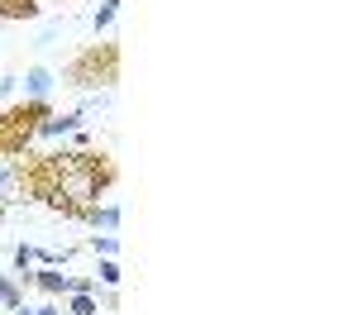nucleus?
I'll use <instances>...</instances> for the list:
<instances>
[{
	"instance_id": "9d476101",
	"label": "nucleus",
	"mask_w": 358,
	"mask_h": 315,
	"mask_svg": "<svg viewBox=\"0 0 358 315\" xmlns=\"http://www.w3.org/2000/svg\"><path fill=\"white\" fill-rule=\"evenodd\" d=\"M91 249H96L101 258H115V254H120V239H115V234H96V239H91Z\"/></svg>"
},
{
	"instance_id": "f03ea898",
	"label": "nucleus",
	"mask_w": 358,
	"mask_h": 315,
	"mask_svg": "<svg viewBox=\"0 0 358 315\" xmlns=\"http://www.w3.org/2000/svg\"><path fill=\"white\" fill-rule=\"evenodd\" d=\"M86 124V110H67V115H43L38 124H34V134L38 139H62V134H72V129H82Z\"/></svg>"
},
{
	"instance_id": "2eb2a0df",
	"label": "nucleus",
	"mask_w": 358,
	"mask_h": 315,
	"mask_svg": "<svg viewBox=\"0 0 358 315\" xmlns=\"http://www.w3.org/2000/svg\"><path fill=\"white\" fill-rule=\"evenodd\" d=\"M0 215H5V205H0Z\"/></svg>"
},
{
	"instance_id": "423d86ee",
	"label": "nucleus",
	"mask_w": 358,
	"mask_h": 315,
	"mask_svg": "<svg viewBox=\"0 0 358 315\" xmlns=\"http://www.w3.org/2000/svg\"><path fill=\"white\" fill-rule=\"evenodd\" d=\"M38 5L34 0H0V20H34Z\"/></svg>"
},
{
	"instance_id": "ddd939ff",
	"label": "nucleus",
	"mask_w": 358,
	"mask_h": 315,
	"mask_svg": "<svg viewBox=\"0 0 358 315\" xmlns=\"http://www.w3.org/2000/svg\"><path fill=\"white\" fill-rule=\"evenodd\" d=\"M34 315H62V311H57V306H38Z\"/></svg>"
},
{
	"instance_id": "1a4fd4ad",
	"label": "nucleus",
	"mask_w": 358,
	"mask_h": 315,
	"mask_svg": "<svg viewBox=\"0 0 358 315\" xmlns=\"http://www.w3.org/2000/svg\"><path fill=\"white\" fill-rule=\"evenodd\" d=\"M72 315H96L101 311V301H96V291H72V306H67Z\"/></svg>"
},
{
	"instance_id": "4468645a",
	"label": "nucleus",
	"mask_w": 358,
	"mask_h": 315,
	"mask_svg": "<svg viewBox=\"0 0 358 315\" xmlns=\"http://www.w3.org/2000/svg\"><path fill=\"white\" fill-rule=\"evenodd\" d=\"M15 315H34V311H29V306H15Z\"/></svg>"
},
{
	"instance_id": "7ed1b4c3",
	"label": "nucleus",
	"mask_w": 358,
	"mask_h": 315,
	"mask_svg": "<svg viewBox=\"0 0 358 315\" xmlns=\"http://www.w3.org/2000/svg\"><path fill=\"white\" fill-rule=\"evenodd\" d=\"M53 72H48V67H29L24 72V96L29 101H43V96H48V91H53Z\"/></svg>"
},
{
	"instance_id": "6e6552de",
	"label": "nucleus",
	"mask_w": 358,
	"mask_h": 315,
	"mask_svg": "<svg viewBox=\"0 0 358 315\" xmlns=\"http://www.w3.org/2000/svg\"><path fill=\"white\" fill-rule=\"evenodd\" d=\"M115 15H120V0H101V10H96L91 29H96V34H106V29L115 24Z\"/></svg>"
},
{
	"instance_id": "f8f14e48",
	"label": "nucleus",
	"mask_w": 358,
	"mask_h": 315,
	"mask_svg": "<svg viewBox=\"0 0 358 315\" xmlns=\"http://www.w3.org/2000/svg\"><path fill=\"white\" fill-rule=\"evenodd\" d=\"M10 91H15V77H5V82H0V101H5Z\"/></svg>"
},
{
	"instance_id": "9b49d317",
	"label": "nucleus",
	"mask_w": 358,
	"mask_h": 315,
	"mask_svg": "<svg viewBox=\"0 0 358 315\" xmlns=\"http://www.w3.org/2000/svg\"><path fill=\"white\" fill-rule=\"evenodd\" d=\"M96 277H101L106 286H120V263H115V258H101V268H96Z\"/></svg>"
},
{
	"instance_id": "39448f33",
	"label": "nucleus",
	"mask_w": 358,
	"mask_h": 315,
	"mask_svg": "<svg viewBox=\"0 0 358 315\" xmlns=\"http://www.w3.org/2000/svg\"><path fill=\"white\" fill-rule=\"evenodd\" d=\"M86 220H91L96 229H106V234H110V229L120 225V205H91V210H86Z\"/></svg>"
},
{
	"instance_id": "20e7f679",
	"label": "nucleus",
	"mask_w": 358,
	"mask_h": 315,
	"mask_svg": "<svg viewBox=\"0 0 358 315\" xmlns=\"http://www.w3.org/2000/svg\"><path fill=\"white\" fill-rule=\"evenodd\" d=\"M34 282L43 286L48 296H62V291H67V272H53V268H38V263H34Z\"/></svg>"
},
{
	"instance_id": "f257e3e1",
	"label": "nucleus",
	"mask_w": 358,
	"mask_h": 315,
	"mask_svg": "<svg viewBox=\"0 0 358 315\" xmlns=\"http://www.w3.org/2000/svg\"><path fill=\"white\" fill-rule=\"evenodd\" d=\"M24 163L20 158H0V205H15V200H24Z\"/></svg>"
},
{
	"instance_id": "0eeeda50",
	"label": "nucleus",
	"mask_w": 358,
	"mask_h": 315,
	"mask_svg": "<svg viewBox=\"0 0 358 315\" xmlns=\"http://www.w3.org/2000/svg\"><path fill=\"white\" fill-rule=\"evenodd\" d=\"M0 306H5V311L24 306V291H20V282H15V277H0Z\"/></svg>"
}]
</instances>
